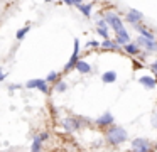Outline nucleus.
Here are the masks:
<instances>
[{"instance_id":"1","label":"nucleus","mask_w":157,"mask_h":152,"mask_svg":"<svg viewBox=\"0 0 157 152\" xmlns=\"http://www.w3.org/2000/svg\"><path fill=\"white\" fill-rule=\"evenodd\" d=\"M101 86L69 83L58 74L48 101L52 130L86 152H157V74L144 73L137 86L122 84L117 69L100 71Z\"/></svg>"},{"instance_id":"2","label":"nucleus","mask_w":157,"mask_h":152,"mask_svg":"<svg viewBox=\"0 0 157 152\" xmlns=\"http://www.w3.org/2000/svg\"><path fill=\"white\" fill-rule=\"evenodd\" d=\"M41 144L36 149V152H86L81 145H78L73 138L51 130L41 138Z\"/></svg>"},{"instance_id":"3","label":"nucleus","mask_w":157,"mask_h":152,"mask_svg":"<svg viewBox=\"0 0 157 152\" xmlns=\"http://www.w3.org/2000/svg\"><path fill=\"white\" fill-rule=\"evenodd\" d=\"M127 20H128L130 24H139L140 20H142V14L137 12V10H130V12L127 14Z\"/></svg>"},{"instance_id":"4","label":"nucleus","mask_w":157,"mask_h":152,"mask_svg":"<svg viewBox=\"0 0 157 152\" xmlns=\"http://www.w3.org/2000/svg\"><path fill=\"white\" fill-rule=\"evenodd\" d=\"M27 30H29V27H24V29H21L17 32V39H22V37L25 36V34H27Z\"/></svg>"},{"instance_id":"5","label":"nucleus","mask_w":157,"mask_h":152,"mask_svg":"<svg viewBox=\"0 0 157 152\" xmlns=\"http://www.w3.org/2000/svg\"><path fill=\"white\" fill-rule=\"evenodd\" d=\"M71 3H73V5H79V3H81V0H71Z\"/></svg>"},{"instance_id":"6","label":"nucleus","mask_w":157,"mask_h":152,"mask_svg":"<svg viewBox=\"0 0 157 152\" xmlns=\"http://www.w3.org/2000/svg\"><path fill=\"white\" fill-rule=\"evenodd\" d=\"M0 152H21V150H0Z\"/></svg>"}]
</instances>
